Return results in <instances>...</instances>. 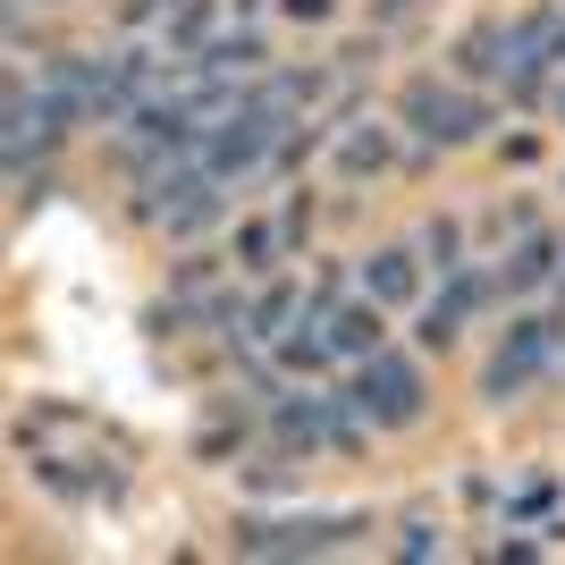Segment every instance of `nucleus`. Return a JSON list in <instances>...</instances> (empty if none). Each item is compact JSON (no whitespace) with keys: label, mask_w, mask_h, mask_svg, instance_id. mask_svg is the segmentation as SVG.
Masks as SVG:
<instances>
[{"label":"nucleus","mask_w":565,"mask_h":565,"mask_svg":"<svg viewBox=\"0 0 565 565\" xmlns=\"http://www.w3.org/2000/svg\"><path fill=\"white\" fill-rule=\"evenodd\" d=\"M347 405L363 414V423H380V430H397V423H414L423 414V380L405 372L397 354H363V372H354V388H347Z\"/></svg>","instance_id":"nucleus-1"},{"label":"nucleus","mask_w":565,"mask_h":565,"mask_svg":"<svg viewBox=\"0 0 565 565\" xmlns=\"http://www.w3.org/2000/svg\"><path fill=\"white\" fill-rule=\"evenodd\" d=\"M405 118H414L423 143H472L481 127H490V110H481L472 94H448V85H430V76L405 94Z\"/></svg>","instance_id":"nucleus-2"},{"label":"nucleus","mask_w":565,"mask_h":565,"mask_svg":"<svg viewBox=\"0 0 565 565\" xmlns=\"http://www.w3.org/2000/svg\"><path fill=\"white\" fill-rule=\"evenodd\" d=\"M363 532V515H338V523H236V548L254 557H305V548H338Z\"/></svg>","instance_id":"nucleus-3"},{"label":"nucleus","mask_w":565,"mask_h":565,"mask_svg":"<svg viewBox=\"0 0 565 565\" xmlns=\"http://www.w3.org/2000/svg\"><path fill=\"white\" fill-rule=\"evenodd\" d=\"M548 347H557V321H515V338L498 347V363H490V380H481V397L490 405H507L523 388V380L548 363Z\"/></svg>","instance_id":"nucleus-4"},{"label":"nucleus","mask_w":565,"mask_h":565,"mask_svg":"<svg viewBox=\"0 0 565 565\" xmlns=\"http://www.w3.org/2000/svg\"><path fill=\"white\" fill-rule=\"evenodd\" d=\"M60 102L51 94H25V85H9V169H25L34 152H51L60 143Z\"/></svg>","instance_id":"nucleus-5"},{"label":"nucleus","mask_w":565,"mask_h":565,"mask_svg":"<svg viewBox=\"0 0 565 565\" xmlns=\"http://www.w3.org/2000/svg\"><path fill=\"white\" fill-rule=\"evenodd\" d=\"M481 296H490V279H472V270H448V296H439V305L423 312V347H448V338L465 330V312L481 305Z\"/></svg>","instance_id":"nucleus-6"},{"label":"nucleus","mask_w":565,"mask_h":565,"mask_svg":"<svg viewBox=\"0 0 565 565\" xmlns=\"http://www.w3.org/2000/svg\"><path fill=\"white\" fill-rule=\"evenodd\" d=\"M245 68H262V43L254 34H220V43H203V60H194V85H236Z\"/></svg>","instance_id":"nucleus-7"},{"label":"nucleus","mask_w":565,"mask_h":565,"mask_svg":"<svg viewBox=\"0 0 565 565\" xmlns=\"http://www.w3.org/2000/svg\"><path fill=\"white\" fill-rule=\"evenodd\" d=\"M321 338H330V354H372L380 347V305H347L321 321Z\"/></svg>","instance_id":"nucleus-8"},{"label":"nucleus","mask_w":565,"mask_h":565,"mask_svg":"<svg viewBox=\"0 0 565 565\" xmlns=\"http://www.w3.org/2000/svg\"><path fill=\"white\" fill-rule=\"evenodd\" d=\"M363 287H372V305H405L414 296V254H372Z\"/></svg>","instance_id":"nucleus-9"},{"label":"nucleus","mask_w":565,"mask_h":565,"mask_svg":"<svg viewBox=\"0 0 565 565\" xmlns=\"http://www.w3.org/2000/svg\"><path fill=\"white\" fill-rule=\"evenodd\" d=\"M548 262H557V245H548V236H523V245H515V262H507V287L548 279Z\"/></svg>","instance_id":"nucleus-10"},{"label":"nucleus","mask_w":565,"mask_h":565,"mask_svg":"<svg viewBox=\"0 0 565 565\" xmlns=\"http://www.w3.org/2000/svg\"><path fill=\"white\" fill-rule=\"evenodd\" d=\"M296 312H305V305H296L287 287H270V296H262V312L245 321V338H279V321H296Z\"/></svg>","instance_id":"nucleus-11"},{"label":"nucleus","mask_w":565,"mask_h":565,"mask_svg":"<svg viewBox=\"0 0 565 565\" xmlns=\"http://www.w3.org/2000/svg\"><path fill=\"white\" fill-rule=\"evenodd\" d=\"M388 161V136H347L338 143V169H347V178H363V169H380Z\"/></svg>","instance_id":"nucleus-12"},{"label":"nucleus","mask_w":565,"mask_h":565,"mask_svg":"<svg viewBox=\"0 0 565 565\" xmlns=\"http://www.w3.org/2000/svg\"><path fill=\"white\" fill-rule=\"evenodd\" d=\"M169 34H178V43H203V34H212V0H178V9H169Z\"/></svg>","instance_id":"nucleus-13"},{"label":"nucleus","mask_w":565,"mask_h":565,"mask_svg":"<svg viewBox=\"0 0 565 565\" xmlns=\"http://www.w3.org/2000/svg\"><path fill=\"white\" fill-rule=\"evenodd\" d=\"M270 254H279L270 228H236V262H245V270H270Z\"/></svg>","instance_id":"nucleus-14"},{"label":"nucleus","mask_w":565,"mask_h":565,"mask_svg":"<svg viewBox=\"0 0 565 565\" xmlns=\"http://www.w3.org/2000/svg\"><path fill=\"white\" fill-rule=\"evenodd\" d=\"M423 254L439 262V270H465V262H456V228H448V220H430V228H423Z\"/></svg>","instance_id":"nucleus-15"},{"label":"nucleus","mask_w":565,"mask_h":565,"mask_svg":"<svg viewBox=\"0 0 565 565\" xmlns=\"http://www.w3.org/2000/svg\"><path fill=\"white\" fill-rule=\"evenodd\" d=\"M161 9H178V0H127V18H136V25H143V18H161Z\"/></svg>","instance_id":"nucleus-16"},{"label":"nucleus","mask_w":565,"mask_h":565,"mask_svg":"<svg viewBox=\"0 0 565 565\" xmlns=\"http://www.w3.org/2000/svg\"><path fill=\"white\" fill-rule=\"evenodd\" d=\"M287 18H330V0H287Z\"/></svg>","instance_id":"nucleus-17"}]
</instances>
